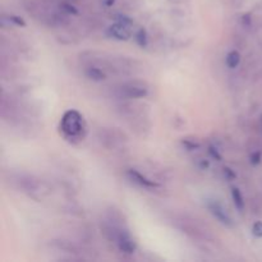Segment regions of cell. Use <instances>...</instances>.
Listing matches in <instances>:
<instances>
[{"label":"cell","mask_w":262,"mask_h":262,"mask_svg":"<svg viewBox=\"0 0 262 262\" xmlns=\"http://www.w3.org/2000/svg\"><path fill=\"white\" fill-rule=\"evenodd\" d=\"M109 31H110V35H112L114 38H117V40L125 41L130 37V31L128 30V26L122 25V23L119 22L113 25L112 27L109 28Z\"/></svg>","instance_id":"cell-6"},{"label":"cell","mask_w":262,"mask_h":262,"mask_svg":"<svg viewBox=\"0 0 262 262\" xmlns=\"http://www.w3.org/2000/svg\"><path fill=\"white\" fill-rule=\"evenodd\" d=\"M199 168L201 169V170H205V169H209L210 168V161L201 159V160H199Z\"/></svg>","instance_id":"cell-19"},{"label":"cell","mask_w":262,"mask_h":262,"mask_svg":"<svg viewBox=\"0 0 262 262\" xmlns=\"http://www.w3.org/2000/svg\"><path fill=\"white\" fill-rule=\"evenodd\" d=\"M117 22L122 23V25H125V26H130L132 25V19H130L129 17H127V15H117Z\"/></svg>","instance_id":"cell-16"},{"label":"cell","mask_w":262,"mask_h":262,"mask_svg":"<svg viewBox=\"0 0 262 262\" xmlns=\"http://www.w3.org/2000/svg\"><path fill=\"white\" fill-rule=\"evenodd\" d=\"M86 76L89 77L92 81H102V79L106 78V74L101 71L100 68H95V67H91V68L86 69Z\"/></svg>","instance_id":"cell-8"},{"label":"cell","mask_w":262,"mask_h":262,"mask_svg":"<svg viewBox=\"0 0 262 262\" xmlns=\"http://www.w3.org/2000/svg\"><path fill=\"white\" fill-rule=\"evenodd\" d=\"M60 129L67 138H79L82 137V132L84 130V122L82 115L77 110H68L63 115L60 123Z\"/></svg>","instance_id":"cell-1"},{"label":"cell","mask_w":262,"mask_h":262,"mask_svg":"<svg viewBox=\"0 0 262 262\" xmlns=\"http://www.w3.org/2000/svg\"><path fill=\"white\" fill-rule=\"evenodd\" d=\"M252 232L256 237H258V238L262 237V222H257L253 224Z\"/></svg>","instance_id":"cell-15"},{"label":"cell","mask_w":262,"mask_h":262,"mask_svg":"<svg viewBox=\"0 0 262 262\" xmlns=\"http://www.w3.org/2000/svg\"><path fill=\"white\" fill-rule=\"evenodd\" d=\"M232 197H233V201H234L235 207H237L239 211H243V209H245V199H243L239 188L232 189Z\"/></svg>","instance_id":"cell-9"},{"label":"cell","mask_w":262,"mask_h":262,"mask_svg":"<svg viewBox=\"0 0 262 262\" xmlns=\"http://www.w3.org/2000/svg\"><path fill=\"white\" fill-rule=\"evenodd\" d=\"M104 4L106 5V7H112V5L114 4V0H104Z\"/></svg>","instance_id":"cell-20"},{"label":"cell","mask_w":262,"mask_h":262,"mask_svg":"<svg viewBox=\"0 0 262 262\" xmlns=\"http://www.w3.org/2000/svg\"><path fill=\"white\" fill-rule=\"evenodd\" d=\"M225 63H227L228 68L235 69L241 63V54L235 50L230 51L227 55V58H225Z\"/></svg>","instance_id":"cell-7"},{"label":"cell","mask_w":262,"mask_h":262,"mask_svg":"<svg viewBox=\"0 0 262 262\" xmlns=\"http://www.w3.org/2000/svg\"><path fill=\"white\" fill-rule=\"evenodd\" d=\"M260 161H261V154L260 152H253L252 155H251V164H252V165H257Z\"/></svg>","instance_id":"cell-18"},{"label":"cell","mask_w":262,"mask_h":262,"mask_svg":"<svg viewBox=\"0 0 262 262\" xmlns=\"http://www.w3.org/2000/svg\"><path fill=\"white\" fill-rule=\"evenodd\" d=\"M9 20L13 23V25L18 26V27H26V22L22 19V18L18 17V15H10Z\"/></svg>","instance_id":"cell-14"},{"label":"cell","mask_w":262,"mask_h":262,"mask_svg":"<svg viewBox=\"0 0 262 262\" xmlns=\"http://www.w3.org/2000/svg\"><path fill=\"white\" fill-rule=\"evenodd\" d=\"M224 176H225V178L229 179V181H233V179L237 178V174L233 171V169L228 168V166H225L224 168Z\"/></svg>","instance_id":"cell-17"},{"label":"cell","mask_w":262,"mask_h":262,"mask_svg":"<svg viewBox=\"0 0 262 262\" xmlns=\"http://www.w3.org/2000/svg\"><path fill=\"white\" fill-rule=\"evenodd\" d=\"M127 174H128V177H129V178L135 182V183H137L138 186L143 187V188L154 189V188H158L159 187L158 183H155L154 181H150V179L146 178L145 176H142L140 171L135 170V169H130V170H128Z\"/></svg>","instance_id":"cell-3"},{"label":"cell","mask_w":262,"mask_h":262,"mask_svg":"<svg viewBox=\"0 0 262 262\" xmlns=\"http://www.w3.org/2000/svg\"><path fill=\"white\" fill-rule=\"evenodd\" d=\"M136 42L141 46V48H146L147 46V33H146L145 28H140L136 33Z\"/></svg>","instance_id":"cell-10"},{"label":"cell","mask_w":262,"mask_h":262,"mask_svg":"<svg viewBox=\"0 0 262 262\" xmlns=\"http://www.w3.org/2000/svg\"><path fill=\"white\" fill-rule=\"evenodd\" d=\"M209 154H210V156H211L212 159H215V160H217V161H220L223 159L222 154H220L219 150H217L216 147H214V146H210Z\"/></svg>","instance_id":"cell-13"},{"label":"cell","mask_w":262,"mask_h":262,"mask_svg":"<svg viewBox=\"0 0 262 262\" xmlns=\"http://www.w3.org/2000/svg\"><path fill=\"white\" fill-rule=\"evenodd\" d=\"M147 89L143 86H137L135 83L125 84L124 87H122V94L125 97H129V99H141V97H145L147 95Z\"/></svg>","instance_id":"cell-4"},{"label":"cell","mask_w":262,"mask_h":262,"mask_svg":"<svg viewBox=\"0 0 262 262\" xmlns=\"http://www.w3.org/2000/svg\"><path fill=\"white\" fill-rule=\"evenodd\" d=\"M60 7L61 9H63L66 13H68V14H73V15L78 14V10H77L73 5L68 4V3H64V4L60 5Z\"/></svg>","instance_id":"cell-12"},{"label":"cell","mask_w":262,"mask_h":262,"mask_svg":"<svg viewBox=\"0 0 262 262\" xmlns=\"http://www.w3.org/2000/svg\"><path fill=\"white\" fill-rule=\"evenodd\" d=\"M117 243L118 247H119V250L122 251V252L133 253L136 251L135 242H133V239L129 237V234H127V233L123 232L120 233V234H118Z\"/></svg>","instance_id":"cell-5"},{"label":"cell","mask_w":262,"mask_h":262,"mask_svg":"<svg viewBox=\"0 0 262 262\" xmlns=\"http://www.w3.org/2000/svg\"><path fill=\"white\" fill-rule=\"evenodd\" d=\"M207 209L211 212L212 216L216 220H219L225 227H233V220L227 212V210L223 207V205L217 201H209L207 202Z\"/></svg>","instance_id":"cell-2"},{"label":"cell","mask_w":262,"mask_h":262,"mask_svg":"<svg viewBox=\"0 0 262 262\" xmlns=\"http://www.w3.org/2000/svg\"><path fill=\"white\" fill-rule=\"evenodd\" d=\"M182 143H183L184 147H186L187 150H189V151H193V150H197V148H200V143L193 142V141L183 140V141H182Z\"/></svg>","instance_id":"cell-11"}]
</instances>
